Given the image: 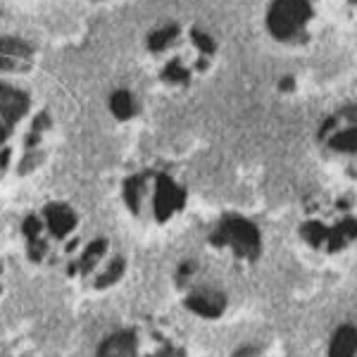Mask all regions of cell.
<instances>
[{
  "instance_id": "1",
  "label": "cell",
  "mask_w": 357,
  "mask_h": 357,
  "mask_svg": "<svg viewBox=\"0 0 357 357\" xmlns=\"http://www.w3.org/2000/svg\"><path fill=\"white\" fill-rule=\"evenodd\" d=\"M29 262L84 291H105L124 276V257L67 203H48L22 224Z\"/></svg>"
},
{
  "instance_id": "2",
  "label": "cell",
  "mask_w": 357,
  "mask_h": 357,
  "mask_svg": "<svg viewBox=\"0 0 357 357\" xmlns=\"http://www.w3.org/2000/svg\"><path fill=\"white\" fill-rule=\"evenodd\" d=\"M93 357H193L186 338L160 319H138L112 331Z\"/></svg>"
},
{
  "instance_id": "3",
  "label": "cell",
  "mask_w": 357,
  "mask_h": 357,
  "mask_svg": "<svg viewBox=\"0 0 357 357\" xmlns=\"http://www.w3.org/2000/svg\"><path fill=\"white\" fill-rule=\"evenodd\" d=\"M126 207L146 222V227H165L186 205V193L165 174L131 176L124 186Z\"/></svg>"
},
{
  "instance_id": "4",
  "label": "cell",
  "mask_w": 357,
  "mask_h": 357,
  "mask_svg": "<svg viewBox=\"0 0 357 357\" xmlns=\"http://www.w3.org/2000/svg\"><path fill=\"white\" fill-rule=\"evenodd\" d=\"M301 236L317 252L336 255L353 243H357V217L350 212H338L324 217H310L301 224Z\"/></svg>"
},
{
  "instance_id": "5",
  "label": "cell",
  "mask_w": 357,
  "mask_h": 357,
  "mask_svg": "<svg viewBox=\"0 0 357 357\" xmlns=\"http://www.w3.org/2000/svg\"><path fill=\"white\" fill-rule=\"evenodd\" d=\"M29 110V96L17 89L0 86V117L10 124H17Z\"/></svg>"
},
{
  "instance_id": "6",
  "label": "cell",
  "mask_w": 357,
  "mask_h": 357,
  "mask_svg": "<svg viewBox=\"0 0 357 357\" xmlns=\"http://www.w3.org/2000/svg\"><path fill=\"white\" fill-rule=\"evenodd\" d=\"M329 357H357V326L345 324L331 338Z\"/></svg>"
},
{
  "instance_id": "7",
  "label": "cell",
  "mask_w": 357,
  "mask_h": 357,
  "mask_svg": "<svg viewBox=\"0 0 357 357\" xmlns=\"http://www.w3.org/2000/svg\"><path fill=\"white\" fill-rule=\"evenodd\" d=\"M0 55H17V57H29L31 55V48L22 41H15V38H0Z\"/></svg>"
},
{
  "instance_id": "8",
  "label": "cell",
  "mask_w": 357,
  "mask_h": 357,
  "mask_svg": "<svg viewBox=\"0 0 357 357\" xmlns=\"http://www.w3.org/2000/svg\"><path fill=\"white\" fill-rule=\"evenodd\" d=\"M112 110L114 114H119V117H126V114L131 112V100H129V93H117L112 98Z\"/></svg>"
},
{
  "instance_id": "9",
  "label": "cell",
  "mask_w": 357,
  "mask_h": 357,
  "mask_svg": "<svg viewBox=\"0 0 357 357\" xmlns=\"http://www.w3.org/2000/svg\"><path fill=\"white\" fill-rule=\"evenodd\" d=\"M234 357H276V355L264 353L262 348H243V350H238Z\"/></svg>"
},
{
  "instance_id": "10",
  "label": "cell",
  "mask_w": 357,
  "mask_h": 357,
  "mask_svg": "<svg viewBox=\"0 0 357 357\" xmlns=\"http://www.w3.org/2000/svg\"><path fill=\"white\" fill-rule=\"evenodd\" d=\"M5 289H8V264H5L3 255H0V298L5 296Z\"/></svg>"
},
{
  "instance_id": "11",
  "label": "cell",
  "mask_w": 357,
  "mask_h": 357,
  "mask_svg": "<svg viewBox=\"0 0 357 357\" xmlns=\"http://www.w3.org/2000/svg\"><path fill=\"white\" fill-rule=\"evenodd\" d=\"M8 136H10V124L8 122H0V146L8 141Z\"/></svg>"
},
{
  "instance_id": "12",
  "label": "cell",
  "mask_w": 357,
  "mask_h": 357,
  "mask_svg": "<svg viewBox=\"0 0 357 357\" xmlns=\"http://www.w3.org/2000/svg\"><path fill=\"white\" fill-rule=\"evenodd\" d=\"M15 62L10 60V57H5V55H0V69H13Z\"/></svg>"
}]
</instances>
